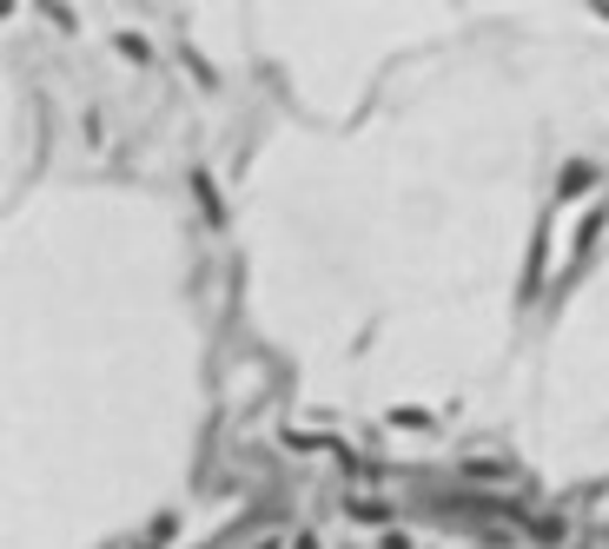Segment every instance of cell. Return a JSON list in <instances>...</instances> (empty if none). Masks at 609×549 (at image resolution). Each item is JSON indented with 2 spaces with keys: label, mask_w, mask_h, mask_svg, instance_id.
Masks as SVG:
<instances>
[{
  "label": "cell",
  "mask_w": 609,
  "mask_h": 549,
  "mask_svg": "<svg viewBox=\"0 0 609 549\" xmlns=\"http://www.w3.org/2000/svg\"><path fill=\"white\" fill-rule=\"evenodd\" d=\"M259 549H279V537H272V543H259Z\"/></svg>",
  "instance_id": "1"
}]
</instances>
